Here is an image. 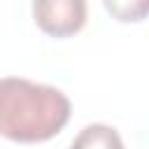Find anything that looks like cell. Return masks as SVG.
Masks as SVG:
<instances>
[{
  "instance_id": "cell-2",
  "label": "cell",
  "mask_w": 149,
  "mask_h": 149,
  "mask_svg": "<svg viewBox=\"0 0 149 149\" xmlns=\"http://www.w3.org/2000/svg\"><path fill=\"white\" fill-rule=\"evenodd\" d=\"M88 5L84 0H37L33 2V16L42 33L49 37H70L86 23Z\"/></svg>"
},
{
  "instance_id": "cell-3",
  "label": "cell",
  "mask_w": 149,
  "mask_h": 149,
  "mask_svg": "<svg viewBox=\"0 0 149 149\" xmlns=\"http://www.w3.org/2000/svg\"><path fill=\"white\" fill-rule=\"evenodd\" d=\"M70 149H123V140L107 123H88L72 140Z\"/></svg>"
},
{
  "instance_id": "cell-1",
  "label": "cell",
  "mask_w": 149,
  "mask_h": 149,
  "mask_svg": "<svg viewBox=\"0 0 149 149\" xmlns=\"http://www.w3.org/2000/svg\"><path fill=\"white\" fill-rule=\"evenodd\" d=\"M70 98L23 77L0 79V135L12 142H47L70 121Z\"/></svg>"
}]
</instances>
